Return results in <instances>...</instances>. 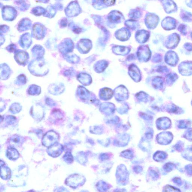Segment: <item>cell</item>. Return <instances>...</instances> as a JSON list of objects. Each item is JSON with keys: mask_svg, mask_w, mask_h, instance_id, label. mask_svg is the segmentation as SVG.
<instances>
[{"mask_svg": "<svg viewBox=\"0 0 192 192\" xmlns=\"http://www.w3.org/2000/svg\"><path fill=\"white\" fill-rule=\"evenodd\" d=\"M40 89L36 87L30 88L29 90V93L31 95H38L40 94Z\"/></svg>", "mask_w": 192, "mask_h": 192, "instance_id": "cell-12", "label": "cell"}, {"mask_svg": "<svg viewBox=\"0 0 192 192\" xmlns=\"http://www.w3.org/2000/svg\"><path fill=\"white\" fill-rule=\"evenodd\" d=\"M63 150V146L59 143H56L49 147L47 152L50 155L53 157H56L60 155Z\"/></svg>", "mask_w": 192, "mask_h": 192, "instance_id": "cell-2", "label": "cell"}, {"mask_svg": "<svg viewBox=\"0 0 192 192\" xmlns=\"http://www.w3.org/2000/svg\"><path fill=\"white\" fill-rule=\"evenodd\" d=\"M22 109V107L18 103H14L10 106V110L12 113L14 114L19 112Z\"/></svg>", "mask_w": 192, "mask_h": 192, "instance_id": "cell-10", "label": "cell"}, {"mask_svg": "<svg viewBox=\"0 0 192 192\" xmlns=\"http://www.w3.org/2000/svg\"><path fill=\"white\" fill-rule=\"evenodd\" d=\"M10 170L8 168L4 167L3 169L1 168V176L3 175V177L6 178V179L10 177Z\"/></svg>", "mask_w": 192, "mask_h": 192, "instance_id": "cell-11", "label": "cell"}, {"mask_svg": "<svg viewBox=\"0 0 192 192\" xmlns=\"http://www.w3.org/2000/svg\"><path fill=\"white\" fill-rule=\"evenodd\" d=\"M65 159L67 161H68L69 162L73 160V157L72 154L70 152H67L65 154L64 156Z\"/></svg>", "mask_w": 192, "mask_h": 192, "instance_id": "cell-16", "label": "cell"}, {"mask_svg": "<svg viewBox=\"0 0 192 192\" xmlns=\"http://www.w3.org/2000/svg\"><path fill=\"white\" fill-rule=\"evenodd\" d=\"M23 140L21 137L17 135H15L11 138L9 143L10 145H21L23 143Z\"/></svg>", "mask_w": 192, "mask_h": 192, "instance_id": "cell-8", "label": "cell"}, {"mask_svg": "<svg viewBox=\"0 0 192 192\" xmlns=\"http://www.w3.org/2000/svg\"><path fill=\"white\" fill-rule=\"evenodd\" d=\"M172 139L173 136L170 132H163L159 135V142L161 144L168 145L170 143Z\"/></svg>", "mask_w": 192, "mask_h": 192, "instance_id": "cell-4", "label": "cell"}, {"mask_svg": "<svg viewBox=\"0 0 192 192\" xmlns=\"http://www.w3.org/2000/svg\"><path fill=\"white\" fill-rule=\"evenodd\" d=\"M165 192H180L178 190L170 186H166L164 190Z\"/></svg>", "mask_w": 192, "mask_h": 192, "instance_id": "cell-15", "label": "cell"}, {"mask_svg": "<svg viewBox=\"0 0 192 192\" xmlns=\"http://www.w3.org/2000/svg\"><path fill=\"white\" fill-rule=\"evenodd\" d=\"M31 113L32 116L35 120H41L44 116L43 108L40 105L36 104V105L32 107Z\"/></svg>", "mask_w": 192, "mask_h": 192, "instance_id": "cell-3", "label": "cell"}, {"mask_svg": "<svg viewBox=\"0 0 192 192\" xmlns=\"http://www.w3.org/2000/svg\"><path fill=\"white\" fill-rule=\"evenodd\" d=\"M7 155L8 159L12 160L17 159L19 157V154L18 151L13 147H10L7 150Z\"/></svg>", "mask_w": 192, "mask_h": 192, "instance_id": "cell-5", "label": "cell"}, {"mask_svg": "<svg viewBox=\"0 0 192 192\" xmlns=\"http://www.w3.org/2000/svg\"><path fill=\"white\" fill-rule=\"evenodd\" d=\"M191 125V122L188 120H181L178 122L177 127L180 129H186Z\"/></svg>", "mask_w": 192, "mask_h": 192, "instance_id": "cell-9", "label": "cell"}, {"mask_svg": "<svg viewBox=\"0 0 192 192\" xmlns=\"http://www.w3.org/2000/svg\"><path fill=\"white\" fill-rule=\"evenodd\" d=\"M167 111L168 112L175 114L180 113L182 111L181 108L173 104H169L167 106Z\"/></svg>", "mask_w": 192, "mask_h": 192, "instance_id": "cell-7", "label": "cell"}, {"mask_svg": "<svg viewBox=\"0 0 192 192\" xmlns=\"http://www.w3.org/2000/svg\"><path fill=\"white\" fill-rule=\"evenodd\" d=\"M98 187V190H100V191H105L108 188L107 185L104 182L101 183L100 182V183H99Z\"/></svg>", "mask_w": 192, "mask_h": 192, "instance_id": "cell-14", "label": "cell"}, {"mask_svg": "<svg viewBox=\"0 0 192 192\" xmlns=\"http://www.w3.org/2000/svg\"><path fill=\"white\" fill-rule=\"evenodd\" d=\"M184 137L190 141H192V129H188L184 135Z\"/></svg>", "mask_w": 192, "mask_h": 192, "instance_id": "cell-13", "label": "cell"}, {"mask_svg": "<svg viewBox=\"0 0 192 192\" xmlns=\"http://www.w3.org/2000/svg\"><path fill=\"white\" fill-rule=\"evenodd\" d=\"M159 127L161 129H167L170 127L171 122L167 118H163L160 119L159 121Z\"/></svg>", "mask_w": 192, "mask_h": 192, "instance_id": "cell-6", "label": "cell"}, {"mask_svg": "<svg viewBox=\"0 0 192 192\" xmlns=\"http://www.w3.org/2000/svg\"><path fill=\"white\" fill-rule=\"evenodd\" d=\"M57 133L54 131H50L44 135L42 140V143L46 147H49L57 143L59 140Z\"/></svg>", "mask_w": 192, "mask_h": 192, "instance_id": "cell-1", "label": "cell"}]
</instances>
